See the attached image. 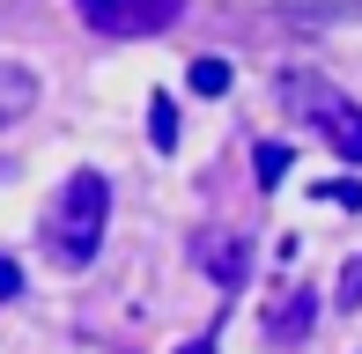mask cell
I'll use <instances>...</instances> for the list:
<instances>
[{"label": "cell", "instance_id": "6da1fadb", "mask_svg": "<svg viewBox=\"0 0 362 354\" xmlns=\"http://www.w3.org/2000/svg\"><path fill=\"white\" fill-rule=\"evenodd\" d=\"M104 221H111V185L96 170H74L45 207V251L59 266H89L96 244H104Z\"/></svg>", "mask_w": 362, "mask_h": 354}, {"label": "cell", "instance_id": "7a4b0ae2", "mask_svg": "<svg viewBox=\"0 0 362 354\" xmlns=\"http://www.w3.org/2000/svg\"><path fill=\"white\" fill-rule=\"evenodd\" d=\"M288 104H310V118H318V133L333 140L340 163H362V104H340V96H325L310 74H296V82H281Z\"/></svg>", "mask_w": 362, "mask_h": 354}, {"label": "cell", "instance_id": "3957f363", "mask_svg": "<svg viewBox=\"0 0 362 354\" xmlns=\"http://www.w3.org/2000/svg\"><path fill=\"white\" fill-rule=\"evenodd\" d=\"M81 23L104 30V37H156L185 15V0H74Z\"/></svg>", "mask_w": 362, "mask_h": 354}, {"label": "cell", "instance_id": "277c9868", "mask_svg": "<svg viewBox=\"0 0 362 354\" xmlns=\"http://www.w3.org/2000/svg\"><path fill=\"white\" fill-rule=\"evenodd\" d=\"M192 251H200V266L215 273L222 288H244V273H252V244H244L237 229H207V236H200Z\"/></svg>", "mask_w": 362, "mask_h": 354}, {"label": "cell", "instance_id": "5b68a950", "mask_svg": "<svg viewBox=\"0 0 362 354\" xmlns=\"http://www.w3.org/2000/svg\"><path fill=\"white\" fill-rule=\"evenodd\" d=\"M310 317H318V295H310V288H288V303L267 310V332H274V340H303Z\"/></svg>", "mask_w": 362, "mask_h": 354}, {"label": "cell", "instance_id": "8992f818", "mask_svg": "<svg viewBox=\"0 0 362 354\" xmlns=\"http://www.w3.org/2000/svg\"><path fill=\"white\" fill-rule=\"evenodd\" d=\"M30 104H37V82H30V67H8V59H0V126L30 118Z\"/></svg>", "mask_w": 362, "mask_h": 354}, {"label": "cell", "instance_id": "52a82bcc", "mask_svg": "<svg viewBox=\"0 0 362 354\" xmlns=\"http://www.w3.org/2000/svg\"><path fill=\"white\" fill-rule=\"evenodd\" d=\"M148 140H156L163 155L177 148V104H170V96H156V104H148Z\"/></svg>", "mask_w": 362, "mask_h": 354}, {"label": "cell", "instance_id": "ba28073f", "mask_svg": "<svg viewBox=\"0 0 362 354\" xmlns=\"http://www.w3.org/2000/svg\"><path fill=\"white\" fill-rule=\"evenodd\" d=\"M252 170H259V185H281V170H288V140H259V148H252Z\"/></svg>", "mask_w": 362, "mask_h": 354}, {"label": "cell", "instance_id": "9c48e42d", "mask_svg": "<svg viewBox=\"0 0 362 354\" xmlns=\"http://www.w3.org/2000/svg\"><path fill=\"white\" fill-rule=\"evenodd\" d=\"M229 89V59H192V96H222Z\"/></svg>", "mask_w": 362, "mask_h": 354}, {"label": "cell", "instance_id": "30bf717a", "mask_svg": "<svg viewBox=\"0 0 362 354\" xmlns=\"http://www.w3.org/2000/svg\"><path fill=\"white\" fill-rule=\"evenodd\" d=\"M355 303H362V259L340 266V310H355Z\"/></svg>", "mask_w": 362, "mask_h": 354}, {"label": "cell", "instance_id": "8fae6325", "mask_svg": "<svg viewBox=\"0 0 362 354\" xmlns=\"http://www.w3.org/2000/svg\"><path fill=\"white\" fill-rule=\"evenodd\" d=\"M15 295H23V266L0 259V303H15Z\"/></svg>", "mask_w": 362, "mask_h": 354}, {"label": "cell", "instance_id": "7c38bea8", "mask_svg": "<svg viewBox=\"0 0 362 354\" xmlns=\"http://www.w3.org/2000/svg\"><path fill=\"white\" fill-rule=\"evenodd\" d=\"M318 200H340V207H362V185H318Z\"/></svg>", "mask_w": 362, "mask_h": 354}, {"label": "cell", "instance_id": "4fadbf2b", "mask_svg": "<svg viewBox=\"0 0 362 354\" xmlns=\"http://www.w3.org/2000/svg\"><path fill=\"white\" fill-rule=\"evenodd\" d=\"M177 354H215V347H207V340H185V347H177Z\"/></svg>", "mask_w": 362, "mask_h": 354}]
</instances>
